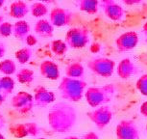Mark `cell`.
<instances>
[{
    "mask_svg": "<svg viewBox=\"0 0 147 139\" xmlns=\"http://www.w3.org/2000/svg\"><path fill=\"white\" fill-rule=\"evenodd\" d=\"M47 122L55 132L65 133L76 125L77 112L73 105L65 102H57L47 113Z\"/></svg>",
    "mask_w": 147,
    "mask_h": 139,
    "instance_id": "6da1fadb",
    "label": "cell"
},
{
    "mask_svg": "<svg viewBox=\"0 0 147 139\" xmlns=\"http://www.w3.org/2000/svg\"><path fill=\"white\" fill-rule=\"evenodd\" d=\"M87 86V82L81 78L65 76L61 79L59 91L62 99L71 102H78L84 97Z\"/></svg>",
    "mask_w": 147,
    "mask_h": 139,
    "instance_id": "7a4b0ae2",
    "label": "cell"
},
{
    "mask_svg": "<svg viewBox=\"0 0 147 139\" xmlns=\"http://www.w3.org/2000/svg\"><path fill=\"white\" fill-rule=\"evenodd\" d=\"M115 87L113 84L104 86H93L86 89L84 97L90 107L96 108L111 102L115 96Z\"/></svg>",
    "mask_w": 147,
    "mask_h": 139,
    "instance_id": "3957f363",
    "label": "cell"
},
{
    "mask_svg": "<svg viewBox=\"0 0 147 139\" xmlns=\"http://www.w3.org/2000/svg\"><path fill=\"white\" fill-rule=\"evenodd\" d=\"M90 40V31L84 27H73L65 34V42L68 48L73 49H81L88 46Z\"/></svg>",
    "mask_w": 147,
    "mask_h": 139,
    "instance_id": "277c9868",
    "label": "cell"
},
{
    "mask_svg": "<svg viewBox=\"0 0 147 139\" xmlns=\"http://www.w3.org/2000/svg\"><path fill=\"white\" fill-rule=\"evenodd\" d=\"M88 68L96 76L109 78L115 70V62L107 57H96L88 61Z\"/></svg>",
    "mask_w": 147,
    "mask_h": 139,
    "instance_id": "5b68a950",
    "label": "cell"
},
{
    "mask_svg": "<svg viewBox=\"0 0 147 139\" xmlns=\"http://www.w3.org/2000/svg\"><path fill=\"white\" fill-rule=\"evenodd\" d=\"M88 119L98 127L104 129L109 125L113 120V111L108 105H101L96 107V109L90 111L88 114Z\"/></svg>",
    "mask_w": 147,
    "mask_h": 139,
    "instance_id": "8992f818",
    "label": "cell"
},
{
    "mask_svg": "<svg viewBox=\"0 0 147 139\" xmlns=\"http://www.w3.org/2000/svg\"><path fill=\"white\" fill-rule=\"evenodd\" d=\"M34 98L26 91H19L12 99V106L18 113L26 114L34 107Z\"/></svg>",
    "mask_w": 147,
    "mask_h": 139,
    "instance_id": "52a82bcc",
    "label": "cell"
},
{
    "mask_svg": "<svg viewBox=\"0 0 147 139\" xmlns=\"http://www.w3.org/2000/svg\"><path fill=\"white\" fill-rule=\"evenodd\" d=\"M116 139H140V130L135 122L122 120L115 127Z\"/></svg>",
    "mask_w": 147,
    "mask_h": 139,
    "instance_id": "ba28073f",
    "label": "cell"
},
{
    "mask_svg": "<svg viewBox=\"0 0 147 139\" xmlns=\"http://www.w3.org/2000/svg\"><path fill=\"white\" fill-rule=\"evenodd\" d=\"M138 40L140 39H138V33L135 31H127L125 33H122L115 40L116 48L119 52L130 51L137 48Z\"/></svg>",
    "mask_w": 147,
    "mask_h": 139,
    "instance_id": "9c48e42d",
    "label": "cell"
},
{
    "mask_svg": "<svg viewBox=\"0 0 147 139\" xmlns=\"http://www.w3.org/2000/svg\"><path fill=\"white\" fill-rule=\"evenodd\" d=\"M99 5H101L105 16L111 20L118 21L123 18V8L116 3L115 0H99Z\"/></svg>",
    "mask_w": 147,
    "mask_h": 139,
    "instance_id": "30bf717a",
    "label": "cell"
},
{
    "mask_svg": "<svg viewBox=\"0 0 147 139\" xmlns=\"http://www.w3.org/2000/svg\"><path fill=\"white\" fill-rule=\"evenodd\" d=\"M34 104L38 107H45L56 99V95L54 92L46 89L43 86H38L35 89L34 93Z\"/></svg>",
    "mask_w": 147,
    "mask_h": 139,
    "instance_id": "8fae6325",
    "label": "cell"
},
{
    "mask_svg": "<svg viewBox=\"0 0 147 139\" xmlns=\"http://www.w3.org/2000/svg\"><path fill=\"white\" fill-rule=\"evenodd\" d=\"M72 14L67 9L61 7L53 8L50 12V21L54 27H63L70 23Z\"/></svg>",
    "mask_w": 147,
    "mask_h": 139,
    "instance_id": "7c38bea8",
    "label": "cell"
},
{
    "mask_svg": "<svg viewBox=\"0 0 147 139\" xmlns=\"http://www.w3.org/2000/svg\"><path fill=\"white\" fill-rule=\"evenodd\" d=\"M40 74L44 78L49 80H58L61 76L59 66L52 60H44L40 63Z\"/></svg>",
    "mask_w": 147,
    "mask_h": 139,
    "instance_id": "4fadbf2b",
    "label": "cell"
},
{
    "mask_svg": "<svg viewBox=\"0 0 147 139\" xmlns=\"http://www.w3.org/2000/svg\"><path fill=\"white\" fill-rule=\"evenodd\" d=\"M138 73V68L130 58H124L118 63L116 74L121 79H129Z\"/></svg>",
    "mask_w": 147,
    "mask_h": 139,
    "instance_id": "5bb4252c",
    "label": "cell"
},
{
    "mask_svg": "<svg viewBox=\"0 0 147 139\" xmlns=\"http://www.w3.org/2000/svg\"><path fill=\"white\" fill-rule=\"evenodd\" d=\"M35 32L36 34L38 35L41 38L48 39L53 37L54 33V26L52 25V23L47 19L41 18L36 22L35 24Z\"/></svg>",
    "mask_w": 147,
    "mask_h": 139,
    "instance_id": "9a60e30c",
    "label": "cell"
},
{
    "mask_svg": "<svg viewBox=\"0 0 147 139\" xmlns=\"http://www.w3.org/2000/svg\"><path fill=\"white\" fill-rule=\"evenodd\" d=\"M30 7L26 2L22 1V0H16L13 2L10 6V16L16 19H21L24 16H27L29 13Z\"/></svg>",
    "mask_w": 147,
    "mask_h": 139,
    "instance_id": "2e32d148",
    "label": "cell"
},
{
    "mask_svg": "<svg viewBox=\"0 0 147 139\" xmlns=\"http://www.w3.org/2000/svg\"><path fill=\"white\" fill-rule=\"evenodd\" d=\"M31 27L26 20L18 19L13 24V35L19 41H25L27 36L30 34Z\"/></svg>",
    "mask_w": 147,
    "mask_h": 139,
    "instance_id": "e0dca14e",
    "label": "cell"
},
{
    "mask_svg": "<svg viewBox=\"0 0 147 139\" xmlns=\"http://www.w3.org/2000/svg\"><path fill=\"white\" fill-rule=\"evenodd\" d=\"M77 6L82 12L95 15L99 9V0H76Z\"/></svg>",
    "mask_w": 147,
    "mask_h": 139,
    "instance_id": "ac0fdd59",
    "label": "cell"
},
{
    "mask_svg": "<svg viewBox=\"0 0 147 139\" xmlns=\"http://www.w3.org/2000/svg\"><path fill=\"white\" fill-rule=\"evenodd\" d=\"M85 74V68L82 63L72 62L65 68V76L73 78H81Z\"/></svg>",
    "mask_w": 147,
    "mask_h": 139,
    "instance_id": "d6986e66",
    "label": "cell"
},
{
    "mask_svg": "<svg viewBox=\"0 0 147 139\" xmlns=\"http://www.w3.org/2000/svg\"><path fill=\"white\" fill-rule=\"evenodd\" d=\"M16 80L20 84H30L35 79V73L31 69L22 68L16 73Z\"/></svg>",
    "mask_w": 147,
    "mask_h": 139,
    "instance_id": "ffe728a7",
    "label": "cell"
},
{
    "mask_svg": "<svg viewBox=\"0 0 147 139\" xmlns=\"http://www.w3.org/2000/svg\"><path fill=\"white\" fill-rule=\"evenodd\" d=\"M32 54H33L32 48H30V46H24V48H22L16 51L15 57L19 64L24 65V64L28 63L30 61V59H31V57H32Z\"/></svg>",
    "mask_w": 147,
    "mask_h": 139,
    "instance_id": "44dd1931",
    "label": "cell"
},
{
    "mask_svg": "<svg viewBox=\"0 0 147 139\" xmlns=\"http://www.w3.org/2000/svg\"><path fill=\"white\" fill-rule=\"evenodd\" d=\"M30 12L35 18H42L48 14V8L43 2L37 1L30 6Z\"/></svg>",
    "mask_w": 147,
    "mask_h": 139,
    "instance_id": "7402d4cb",
    "label": "cell"
},
{
    "mask_svg": "<svg viewBox=\"0 0 147 139\" xmlns=\"http://www.w3.org/2000/svg\"><path fill=\"white\" fill-rule=\"evenodd\" d=\"M51 51L57 56H63L66 53L68 49V46L63 40H54L51 42Z\"/></svg>",
    "mask_w": 147,
    "mask_h": 139,
    "instance_id": "603a6c76",
    "label": "cell"
},
{
    "mask_svg": "<svg viewBox=\"0 0 147 139\" xmlns=\"http://www.w3.org/2000/svg\"><path fill=\"white\" fill-rule=\"evenodd\" d=\"M16 72V65L12 59H4L0 62V73L4 76H12Z\"/></svg>",
    "mask_w": 147,
    "mask_h": 139,
    "instance_id": "cb8c5ba5",
    "label": "cell"
},
{
    "mask_svg": "<svg viewBox=\"0 0 147 139\" xmlns=\"http://www.w3.org/2000/svg\"><path fill=\"white\" fill-rule=\"evenodd\" d=\"M0 86L6 95H10L15 90L16 83L11 76H4L3 77H0Z\"/></svg>",
    "mask_w": 147,
    "mask_h": 139,
    "instance_id": "d4e9b609",
    "label": "cell"
},
{
    "mask_svg": "<svg viewBox=\"0 0 147 139\" xmlns=\"http://www.w3.org/2000/svg\"><path fill=\"white\" fill-rule=\"evenodd\" d=\"M10 132L12 133L13 137L21 139L26 136H28V132H27V129L25 124H15L12 127H10Z\"/></svg>",
    "mask_w": 147,
    "mask_h": 139,
    "instance_id": "484cf974",
    "label": "cell"
},
{
    "mask_svg": "<svg viewBox=\"0 0 147 139\" xmlns=\"http://www.w3.org/2000/svg\"><path fill=\"white\" fill-rule=\"evenodd\" d=\"M136 87L141 95L147 97V74L141 76L136 83Z\"/></svg>",
    "mask_w": 147,
    "mask_h": 139,
    "instance_id": "4316f807",
    "label": "cell"
},
{
    "mask_svg": "<svg viewBox=\"0 0 147 139\" xmlns=\"http://www.w3.org/2000/svg\"><path fill=\"white\" fill-rule=\"evenodd\" d=\"M13 34V24L9 21H3L0 24V37L8 38Z\"/></svg>",
    "mask_w": 147,
    "mask_h": 139,
    "instance_id": "83f0119b",
    "label": "cell"
},
{
    "mask_svg": "<svg viewBox=\"0 0 147 139\" xmlns=\"http://www.w3.org/2000/svg\"><path fill=\"white\" fill-rule=\"evenodd\" d=\"M26 129H27V132H28V136H37L38 133H40V127H38V124L35 123V122H28V123H25Z\"/></svg>",
    "mask_w": 147,
    "mask_h": 139,
    "instance_id": "f1b7e54d",
    "label": "cell"
},
{
    "mask_svg": "<svg viewBox=\"0 0 147 139\" xmlns=\"http://www.w3.org/2000/svg\"><path fill=\"white\" fill-rule=\"evenodd\" d=\"M25 42H26V44H27V46H35V44L38 43V40H37V38H36L35 36L29 34L28 36H27Z\"/></svg>",
    "mask_w": 147,
    "mask_h": 139,
    "instance_id": "f546056e",
    "label": "cell"
},
{
    "mask_svg": "<svg viewBox=\"0 0 147 139\" xmlns=\"http://www.w3.org/2000/svg\"><path fill=\"white\" fill-rule=\"evenodd\" d=\"M82 139H99V136L96 132H88L83 135Z\"/></svg>",
    "mask_w": 147,
    "mask_h": 139,
    "instance_id": "4dcf8cb0",
    "label": "cell"
},
{
    "mask_svg": "<svg viewBox=\"0 0 147 139\" xmlns=\"http://www.w3.org/2000/svg\"><path fill=\"white\" fill-rule=\"evenodd\" d=\"M140 112L142 116L147 118V102H144L141 104L140 107Z\"/></svg>",
    "mask_w": 147,
    "mask_h": 139,
    "instance_id": "1f68e13d",
    "label": "cell"
},
{
    "mask_svg": "<svg viewBox=\"0 0 147 139\" xmlns=\"http://www.w3.org/2000/svg\"><path fill=\"white\" fill-rule=\"evenodd\" d=\"M124 4L127 6H133V5H138L142 2V0H122Z\"/></svg>",
    "mask_w": 147,
    "mask_h": 139,
    "instance_id": "d6a6232c",
    "label": "cell"
},
{
    "mask_svg": "<svg viewBox=\"0 0 147 139\" xmlns=\"http://www.w3.org/2000/svg\"><path fill=\"white\" fill-rule=\"evenodd\" d=\"M6 50H7V48H6L5 43L0 42V59L4 57V55L6 54Z\"/></svg>",
    "mask_w": 147,
    "mask_h": 139,
    "instance_id": "836d02e7",
    "label": "cell"
},
{
    "mask_svg": "<svg viewBox=\"0 0 147 139\" xmlns=\"http://www.w3.org/2000/svg\"><path fill=\"white\" fill-rule=\"evenodd\" d=\"M7 96L8 95L5 94V92L2 90L1 86H0V105L3 104L5 102V101H6V99H7Z\"/></svg>",
    "mask_w": 147,
    "mask_h": 139,
    "instance_id": "e575fe53",
    "label": "cell"
},
{
    "mask_svg": "<svg viewBox=\"0 0 147 139\" xmlns=\"http://www.w3.org/2000/svg\"><path fill=\"white\" fill-rule=\"evenodd\" d=\"M5 124H6V120H5L4 115L0 113V129L5 127Z\"/></svg>",
    "mask_w": 147,
    "mask_h": 139,
    "instance_id": "d590c367",
    "label": "cell"
},
{
    "mask_svg": "<svg viewBox=\"0 0 147 139\" xmlns=\"http://www.w3.org/2000/svg\"><path fill=\"white\" fill-rule=\"evenodd\" d=\"M143 33H144V36H145V38H146V42H147V21L144 23V25H143Z\"/></svg>",
    "mask_w": 147,
    "mask_h": 139,
    "instance_id": "8d00e7d4",
    "label": "cell"
},
{
    "mask_svg": "<svg viewBox=\"0 0 147 139\" xmlns=\"http://www.w3.org/2000/svg\"><path fill=\"white\" fill-rule=\"evenodd\" d=\"M63 139H80L78 136H75V135H70V136H66Z\"/></svg>",
    "mask_w": 147,
    "mask_h": 139,
    "instance_id": "74e56055",
    "label": "cell"
},
{
    "mask_svg": "<svg viewBox=\"0 0 147 139\" xmlns=\"http://www.w3.org/2000/svg\"><path fill=\"white\" fill-rule=\"evenodd\" d=\"M5 2H6V0H0V7H3Z\"/></svg>",
    "mask_w": 147,
    "mask_h": 139,
    "instance_id": "f35d334b",
    "label": "cell"
},
{
    "mask_svg": "<svg viewBox=\"0 0 147 139\" xmlns=\"http://www.w3.org/2000/svg\"><path fill=\"white\" fill-rule=\"evenodd\" d=\"M3 21H4V18H3V16H1V15H0V24H1Z\"/></svg>",
    "mask_w": 147,
    "mask_h": 139,
    "instance_id": "ab89813d",
    "label": "cell"
},
{
    "mask_svg": "<svg viewBox=\"0 0 147 139\" xmlns=\"http://www.w3.org/2000/svg\"><path fill=\"white\" fill-rule=\"evenodd\" d=\"M38 1H40V2H51V1H53V0H38Z\"/></svg>",
    "mask_w": 147,
    "mask_h": 139,
    "instance_id": "60d3db41",
    "label": "cell"
},
{
    "mask_svg": "<svg viewBox=\"0 0 147 139\" xmlns=\"http://www.w3.org/2000/svg\"><path fill=\"white\" fill-rule=\"evenodd\" d=\"M0 139H6V137H5L4 134H2L1 132H0Z\"/></svg>",
    "mask_w": 147,
    "mask_h": 139,
    "instance_id": "b9f144b4",
    "label": "cell"
},
{
    "mask_svg": "<svg viewBox=\"0 0 147 139\" xmlns=\"http://www.w3.org/2000/svg\"><path fill=\"white\" fill-rule=\"evenodd\" d=\"M37 139H47V138H45V137H40V138H37Z\"/></svg>",
    "mask_w": 147,
    "mask_h": 139,
    "instance_id": "7bdbcfd3",
    "label": "cell"
},
{
    "mask_svg": "<svg viewBox=\"0 0 147 139\" xmlns=\"http://www.w3.org/2000/svg\"><path fill=\"white\" fill-rule=\"evenodd\" d=\"M145 129H146V132H147V123H146V127H145Z\"/></svg>",
    "mask_w": 147,
    "mask_h": 139,
    "instance_id": "ee69618b",
    "label": "cell"
}]
</instances>
